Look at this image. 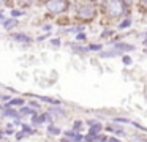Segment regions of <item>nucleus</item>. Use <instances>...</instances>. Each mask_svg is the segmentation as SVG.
<instances>
[{"mask_svg": "<svg viewBox=\"0 0 147 142\" xmlns=\"http://www.w3.org/2000/svg\"><path fill=\"white\" fill-rule=\"evenodd\" d=\"M33 123H35V125H40V123H43L45 122V114H43V115H33Z\"/></svg>", "mask_w": 147, "mask_h": 142, "instance_id": "9d476101", "label": "nucleus"}, {"mask_svg": "<svg viewBox=\"0 0 147 142\" xmlns=\"http://www.w3.org/2000/svg\"><path fill=\"white\" fill-rule=\"evenodd\" d=\"M48 131L51 133V134H60V129H59L57 126H54V125H49L48 126Z\"/></svg>", "mask_w": 147, "mask_h": 142, "instance_id": "f8f14e48", "label": "nucleus"}, {"mask_svg": "<svg viewBox=\"0 0 147 142\" xmlns=\"http://www.w3.org/2000/svg\"><path fill=\"white\" fill-rule=\"evenodd\" d=\"M59 44H60V40H57V38L52 40V46H54V47H59Z\"/></svg>", "mask_w": 147, "mask_h": 142, "instance_id": "b1692460", "label": "nucleus"}, {"mask_svg": "<svg viewBox=\"0 0 147 142\" xmlns=\"http://www.w3.org/2000/svg\"><path fill=\"white\" fill-rule=\"evenodd\" d=\"M0 16H2V11H0Z\"/></svg>", "mask_w": 147, "mask_h": 142, "instance_id": "7c9ffc66", "label": "nucleus"}, {"mask_svg": "<svg viewBox=\"0 0 147 142\" xmlns=\"http://www.w3.org/2000/svg\"><path fill=\"white\" fill-rule=\"evenodd\" d=\"M130 25H131V21H130V19H125L123 22L119 24V28H127V27H130Z\"/></svg>", "mask_w": 147, "mask_h": 142, "instance_id": "4468645a", "label": "nucleus"}, {"mask_svg": "<svg viewBox=\"0 0 147 142\" xmlns=\"http://www.w3.org/2000/svg\"><path fill=\"white\" fill-rule=\"evenodd\" d=\"M142 44H144V46H147V40H146V41H144V43H142Z\"/></svg>", "mask_w": 147, "mask_h": 142, "instance_id": "c756f323", "label": "nucleus"}, {"mask_svg": "<svg viewBox=\"0 0 147 142\" xmlns=\"http://www.w3.org/2000/svg\"><path fill=\"white\" fill-rule=\"evenodd\" d=\"M8 104H10V106H22L24 100H21V98H13V100L8 101Z\"/></svg>", "mask_w": 147, "mask_h": 142, "instance_id": "1a4fd4ad", "label": "nucleus"}, {"mask_svg": "<svg viewBox=\"0 0 147 142\" xmlns=\"http://www.w3.org/2000/svg\"><path fill=\"white\" fill-rule=\"evenodd\" d=\"M123 63H125V65H130V63H131V59H130L128 55H123Z\"/></svg>", "mask_w": 147, "mask_h": 142, "instance_id": "aec40b11", "label": "nucleus"}, {"mask_svg": "<svg viewBox=\"0 0 147 142\" xmlns=\"http://www.w3.org/2000/svg\"><path fill=\"white\" fill-rule=\"evenodd\" d=\"M108 142H120V141H119V139H115V137H111Z\"/></svg>", "mask_w": 147, "mask_h": 142, "instance_id": "bb28decb", "label": "nucleus"}, {"mask_svg": "<svg viewBox=\"0 0 147 142\" xmlns=\"http://www.w3.org/2000/svg\"><path fill=\"white\" fill-rule=\"evenodd\" d=\"M30 106H33V107H38V103H35V101H32V103H29Z\"/></svg>", "mask_w": 147, "mask_h": 142, "instance_id": "cd10ccee", "label": "nucleus"}, {"mask_svg": "<svg viewBox=\"0 0 147 142\" xmlns=\"http://www.w3.org/2000/svg\"><path fill=\"white\" fill-rule=\"evenodd\" d=\"M114 122H120V123H130V120H128V118H115Z\"/></svg>", "mask_w": 147, "mask_h": 142, "instance_id": "5701e85b", "label": "nucleus"}, {"mask_svg": "<svg viewBox=\"0 0 147 142\" xmlns=\"http://www.w3.org/2000/svg\"><path fill=\"white\" fill-rule=\"evenodd\" d=\"M21 114H22V115H35V110L29 109V107H22V109H21Z\"/></svg>", "mask_w": 147, "mask_h": 142, "instance_id": "9b49d317", "label": "nucleus"}, {"mask_svg": "<svg viewBox=\"0 0 147 142\" xmlns=\"http://www.w3.org/2000/svg\"><path fill=\"white\" fill-rule=\"evenodd\" d=\"M24 136H26V134H24V133H22V131H19V133H18V136H16V137H18V139H22V137H24Z\"/></svg>", "mask_w": 147, "mask_h": 142, "instance_id": "393cba45", "label": "nucleus"}, {"mask_svg": "<svg viewBox=\"0 0 147 142\" xmlns=\"http://www.w3.org/2000/svg\"><path fill=\"white\" fill-rule=\"evenodd\" d=\"M74 129H81L82 128V122H79V120H76V122H74V126H73Z\"/></svg>", "mask_w": 147, "mask_h": 142, "instance_id": "a211bd4d", "label": "nucleus"}, {"mask_svg": "<svg viewBox=\"0 0 147 142\" xmlns=\"http://www.w3.org/2000/svg\"><path fill=\"white\" fill-rule=\"evenodd\" d=\"M62 142H71V141H70V139H67V137H63V139H62Z\"/></svg>", "mask_w": 147, "mask_h": 142, "instance_id": "c85d7f7f", "label": "nucleus"}, {"mask_svg": "<svg viewBox=\"0 0 147 142\" xmlns=\"http://www.w3.org/2000/svg\"><path fill=\"white\" fill-rule=\"evenodd\" d=\"M92 14H93V8H92V6H89V5L82 6V8L79 9V16H81V17H90Z\"/></svg>", "mask_w": 147, "mask_h": 142, "instance_id": "f03ea898", "label": "nucleus"}, {"mask_svg": "<svg viewBox=\"0 0 147 142\" xmlns=\"http://www.w3.org/2000/svg\"><path fill=\"white\" fill-rule=\"evenodd\" d=\"M115 50L117 52H122V50H134V46L127 44V43H117L115 44Z\"/></svg>", "mask_w": 147, "mask_h": 142, "instance_id": "20e7f679", "label": "nucleus"}, {"mask_svg": "<svg viewBox=\"0 0 147 142\" xmlns=\"http://www.w3.org/2000/svg\"><path fill=\"white\" fill-rule=\"evenodd\" d=\"M109 5L112 6V8H111V13H112V14H120V13L123 11V8H122V6H123V5H122V3L112 2V3H109Z\"/></svg>", "mask_w": 147, "mask_h": 142, "instance_id": "39448f33", "label": "nucleus"}, {"mask_svg": "<svg viewBox=\"0 0 147 142\" xmlns=\"http://www.w3.org/2000/svg\"><path fill=\"white\" fill-rule=\"evenodd\" d=\"M13 40H16V41H19V43H30V36H27L26 33H14L13 35Z\"/></svg>", "mask_w": 147, "mask_h": 142, "instance_id": "7ed1b4c3", "label": "nucleus"}, {"mask_svg": "<svg viewBox=\"0 0 147 142\" xmlns=\"http://www.w3.org/2000/svg\"><path fill=\"white\" fill-rule=\"evenodd\" d=\"M76 40H78V41H79V40H81V41L86 40V35H84V33H78V35H76Z\"/></svg>", "mask_w": 147, "mask_h": 142, "instance_id": "412c9836", "label": "nucleus"}, {"mask_svg": "<svg viewBox=\"0 0 147 142\" xmlns=\"http://www.w3.org/2000/svg\"><path fill=\"white\" fill-rule=\"evenodd\" d=\"M22 133H24L26 136H27V133H29V134H33V129L30 128L29 125H22Z\"/></svg>", "mask_w": 147, "mask_h": 142, "instance_id": "2eb2a0df", "label": "nucleus"}, {"mask_svg": "<svg viewBox=\"0 0 147 142\" xmlns=\"http://www.w3.org/2000/svg\"><path fill=\"white\" fill-rule=\"evenodd\" d=\"M115 54H120V52H117V50H108V52H103V57H112Z\"/></svg>", "mask_w": 147, "mask_h": 142, "instance_id": "dca6fc26", "label": "nucleus"}, {"mask_svg": "<svg viewBox=\"0 0 147 142\" xmlns=\"http://www.w3.org/2000/svg\"><path fill=\"white\" fill-rule=\"evenodd\" d=\"M41 101H46V103H51V104H59L57 100H52V98H48V96H40Z\"/></svg>", "mask_w": 147, "mask_h": 142, "instance_id": "ddd939ff", "label": "nucleus"}, {"mask_svg": "<svg viewBox=\"0 0 147 142\" xmlns=\"http://www.w3.org/2000/svg\"><path fill=\"white\" fill-rule=\"evenodd\" d=\"M51 112H52V114H57V115H63V110H62L60 107H52Z\"/></svg>", "mask_w": 147, "mask_h": 142, "instance_id": "f3484780", "label": "nucleus"}, {"mask_svg": "<svg viewBox=\"0 0 147 142\" xmlns=\"http://www.w3.org/2000/svg\"><path fill=\"white\" fill-rule=\"evenodd\" d=\"M67 6H68V3L63 2V0H54V2L48 3V8L52 13H62L63 9H67Z\"/></svg>", "mask_w": 147, "mask_h": 142, "instance_id": "f257e3e1", "label": "nucleus"}, {"mask_svg": "<svg viewBox=\"0 0 147 142\" xmlns=\"http://www.w3.org/2000/svg\"><path fill=\"white\" fill-rule=\"evenodd\" d=\"M89 49H90V50H101V46H100V44H92Z\"/></svg>", "mask_w": 147, "mask_h": 142, "instance_id": "6ab92c4d", "label": "nucleus"}, {"mask_svg": "<svg viewBox=\"0 0 147 142\" xmlns=\"http://www.w3.org/2000/svg\"><path fill=\"white\" fill-rule=\"evenodd\" d=\"M3 115H5V117H13L14 120H19V114H18L14 109H10L8 106L5 107V110H3Z\"/></svg>", "mask_w": 147, "mask_h": 142, "instance_id": "423d86ee", "label": "nucleus"}, {"mask_svg": "<svg viewBox=\"0 0 147 142\" xmlns=\"http://www.w3.org/2000/svg\"><path fill=\"white\" fill-rule=\"evenodd\" d=\"M2 24H3V27L7 28V30H10V28H13L14 25L18 24L16 19H8V21H2Z\"/></svg>", "mask_w": 147, "mask_h": 142, "instance_id": "6e6552de", "label": "nucleus"}, {"mask_svg": "<svg viewBox=\"0 0 147 142\" xmlns=\"http://www.w3.org/2000/svg\"><path fill=\"white\" fill-rule=\"evenodd\" d=\"M11 14H13V17H18V16H21L22 13H21V11H18V9H13V11H11Z\"/></svg>", "mask_w": 147, "mask_h": 142, "instance_id": "4be33fe9", "label": "nucleus"}, {"mask_svg": "<svg viewBox=\"0 0 147 142\" xmlns=\"http://www.w3.org/2000/svg\"><path fill=\"white\" fill-rule=\"evenodd\" d=\"M3 101H10V96H7V95H3V96H0Z\"/></svg>", "mask_w": 147, "mask_h": 142, "instance_id": "a878e982", "label": "nucleus"}, {"mask_svg": "<svg viewBox=\"0 0 147 142\" xmlns=\"http://www.w3.org/2000/svg\"><path fill=\"white\" fill-rule=\"evenodd\" d=\"M146 52H147V50H146Z\"/></svg>", "mask_w": 147, "mask_h": 142, "instance_id": "2f4dec72", "label": "nucleus"}, {"mask_svg": "<svg viewBox=\"0 0 147 142\" xmlns=\"http://www.w3.org/2000/svg\"><path fill=\"white\" fill-rule=\"evenodd\" d=\"M65 134H67V139L68 137H70V139H73V141L74 142H81V141H82V136H81V134H78V133H74V131H67V133H65Z\"/></svg>", "mask_w": 147, "mask_h": 142, "instance_id": "0eeeda50", "label": "nucleus"}]
</instances>
